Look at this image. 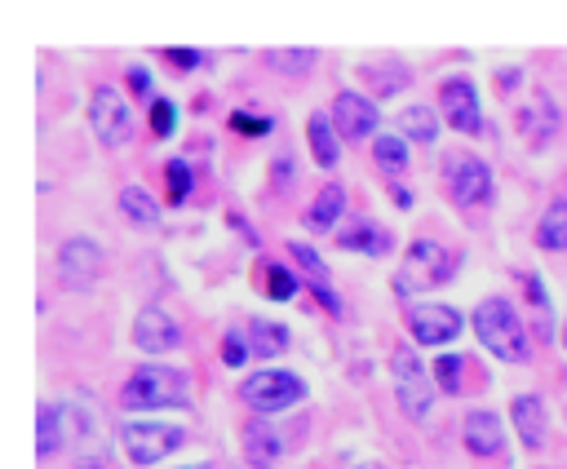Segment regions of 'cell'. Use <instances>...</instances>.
<instances>
[{"mask_svg": "<svg viewBox=\"0 0 567 469\" xmlns=\"http://www.w3.org/2000/svg\"><path fill=\"white\" fill-rule=\"evenodd\" d=\"M509 411H514V434H518V442H523L527 451H536V447L545 442V429H549V411H545L540 394H518V398L509 403Z\"/></svg>", "mask_w": 567, "mask_h": 469, "instance_id": "cell-15", "label": "cell"}, {"mask_svg": "<svg viewBox=\"0 0 567 469\" xmlns=\"http://www.w3.org/2000/svg\"><path fill=\"white\" fill-rule=\"evenodd\" d=\"M346 212V190L341 186H323L319 195H315V204L306 208V226L310 230H337V217Z\"/></svg>", "mask_w": 567, "mask_h": 469, "instance_id": "cell-22", "label": "cell"}, {"mask_svg": "<svg viewBox=\"0 0 567 469\" xmlns=\"http://www.w3.org/2000/svg\"><path fill=\"white\" fill-rule=\"evenodd\" d=\"M133 345L146 354H168L182 345V327L164 305H142L133 314Z\"/></svg>", "mask_w": 567, "mask_h": 469, "instance_id": "cell-13", "label": "cell"}, {"mask_svg": "<svg viewBox=\"0 0 567 469\" xmlns=\"http://www.w3.org/2000/svg\"><path fill=\"white\" fill-rule=\"evenodd\" d=\"M159 58H168L173 66H182V71H190V66H199L204 62V53L199 49H164Z\"/></svg>", "mask_w": 567, "mask_h": 469, "instance_id": "cell-35", "label": "cell"}, {"mask_svg": "<svg viewBox=\"0 0 567 469\" xmlns=\"http://www.w3.org/2000/svg\"><path fill=\"white\" fill-rule=\"evenodd\" d=\"M120 212H124L133 226H159V199H155L146 186H124V190H120Z\"/></svg>", "mask_w": 567, "mask_h": 469, "instance_id": "cell-23", "label": "cell"}, {"mask_svg": "<svg viewBox=\"0 0 567 469\" xmlns=\"http://www.w3.org/2000/svg\"><path fill=\"white\" fill-rule=\"evenodd\" d=\"M359 75H363V80H372L381 97H390V93H399V88L408 84V66H399L394 58H385V62H368V66H359Z\"/></svg>", "mask_w": 567, "mask_h": 469, "instance_id": "cell-26", "label": "cell"}, {"mask_svg": "<svg viewBox=\"0 0 567 469\" xmlns=\"http://www.w3.org/2000/svg\"><path fill=\"white\" fill-rule=\"evenodd\" d=\"M120 442H124V456L133 465H159L164 456H173L186 442V429L168 425V420H124Z\"/></svg>", "mask_w": 567, "mask_h": 469, "instance_id": "cell-4", "label": "cell"}, {"mask_svg": "<svg viewBox=\"0 0 567 469\" xmlns=\"http://www.w3.org/2000/svg\"><path fill=\"white\" fill-rule=\"evenodd\" d=\"M328 119H332L337 137H346V142H363V137L381 124V111H377V102H372L368 93H359V88H341V93L332 97Z\"/></svg>", "mask_w": 567, "mask_h": 469, "instance_id": "cell-10", "label": "cell"}, {"mask_svg": "<svg viewBox=\"0 0 567 469\" xmlns=\"http://www.w3.org/2000/svg\"><path fill=\"white\" fill-rule=\"evenodd\" d=\"M474 336L483 341L487 354H496L501 363H527L532 358V341H527V327L518 319V310L505 301V296H487L474 305Z\"/></svg>", "mask_w": 567, "mask_h": 469, "instance_id": "cell-1", "label": "cell"}, {"mask_svg": "<svg viewBox=\"0 0 567 469\" xmlns=\"http://www.w3.org/2000/svg\"><path fill=\"white\" fill-rule=\"evenodd\" d=\"M315 49H270L266 53V66H275V71H284V75H301V71H310L315 66Z\"/></svg>", "mask_w": 567, "mask_h": 469, "instance_id": "cell-28", "label": "cell"}, {"mask_svg": "<svg viewBox=\"0 0 567 469\" xmlns=\"http://www.w3.org/2000/svg\"><path fill=\"white\" fill-rule=\"evenodd\" d=\"M53 451H66V420H62V407L40 403L35 407V456H53Z\"/></svg>", "mask_w": 567, "mask_h": 469, "instance_id": "cell-19", "label": "cell"}, {"mask_svg": "<svg viewBox=\"0 0 567 469\" xmlns=\"http://www.w3.org/2000/svg\"><path fill=\"white\" fill-rule=\"evenodd\" d=\"M430 372H434V389L461 394V372H465V358H461V354H439Z\"/></svg>", "mask_w": 567, "mask_h": 469, "instance_id": "cell-29", "label": "cell"}, {"mask_svg": "<svg viewBox=\"0 0 567 469\" xmlns=\"http://www.w3.org/2000/svg\"><path fill=\"white\" fill-rule=\"evenodd\" d=\"M89 128H93V137H97L106 150H115V146L128 142V133H133V111H128V102H124V93H120L115 84H97V88H93V97H89Z\"/></svg>", "mask_w": 567, "mask_h": 469, "instance_id": "cell-6", "label": "cell"}, {"mask_svg": "<svg viewBox=\"0 0 567 469\" xmlns=\"http://www.w3.org/2000/svg\"><path fill=\"white\" fill-rule=\"evenodd\" d=\"M394 204L399 208H412V190H394Z\"/></svg>", "mask_w": 567, "mask_h": 469, "instance_id": "cell-38", "label": "cell"}, {"mask_svg": "<svg viewBox=\"0 0 567 469\" xmlns=\"http://www.w3.org/2000/svg\"><path fill=\"white\" fill-rule=\"evenodd\" d=\"M128 84H133L137 97H151V75H146L142 66H128Z\"/></svg>", "mask_w": 567, "mask_h": 469, "instance_id": "cell-37", "label": "cell"}, {"mask_svg": "<svg viewBox=\"0 0 567 469\" xmlns=\"http://www.w3.org/2000/svg\"><path fill=\"white\" fill-rule=\"evenodd\" d=\"M239 398H244L252 411L275 416V411H284V407H292V403L306 398V381H301L297 372H288V367H261V372L244 376Z\"/></svg>", "mask_w": 567, "mask_h": 469, "instance_id": "cell-3", "label": "cell"}, {"mask_svg": "<svg viewBox=\"0 0 567 469\" xmlns=\"http://www.w3.org/2000/svg\"><path fill=\"white\" fill-rule=\"evenodd\" d=\"M332 239H337V248H346V252H363V257H381V252H390V234H385L381 226H372V221H354L350 230H337Z\"/></svg>", "mask_w": 567, "mask_h": 469, "instance_id": "cell-20", "label": "cell"}, {"mask_svg": "<svg viewBox=\"0 0 567 469\" xmlns=\"http://www.w3.org/2000/svg\"><path fill=\"white\" fill-rule=\"evenodd\" d=\"M563 336H567V332H563Z\"/></svg>", "mask_w": 567, "mask_h": 469, "instance_id": "cell-39", "label": "cell"}, {"mask_svg": "<svg viewBox=\"0 0 567 469\" xmlns=\"http://www.w3.org/2000/svg\"><path fill=\"white\" fill-rule=\"evenodd\" d=\"M288 257L301 265V274H306V283H310V292L319 296V305H323L328 314H337L341 301H337V292H332V283H328V265H323V257H319L310 243H301V239H288Z\"/></svg>", "mask_w": 567, "mask_h": 469, "instance_id": "cell-14", "label": "cell"}, {"mask_svg": "<svg viewBox=\"0 0 567 469\" xmlns=\"http://www.w3.org/2000/svg\"><path fill=\"white\" fill-rule=\"evenodd\" d=\"M244 456H248L257 469L275 465V460L284 456V434H275V429L266 425V416H261V420H248V425H244Z\"/></svg>", "mask_w": 567, "mask_h": 469, "instance_id": "cell-17", "label": "cell"}, {"mask_svg": "<svg viewBox=\"0 0 567 469\" xmlns=\"http://www.w3.org/2000/svg\"><path fill=\"white\" fill-rule=\"evenodd\" d=\"M399 128H403V142H434L439 137V115L430 106L412 102V106L399 111Z\"/></svg>", "mask_w": 567, "mask_h": 469, "instance_id": "cell-24", "label": "cell"}, {"mask_svg": "<svg viewBox=\"0 0 567 469\" xmlns=\"http://www.w3.org/2000/svg\"><path fill=\"white\" fill-rule=\"evenodd\" d=\"M443 181H447V195L461 208H474V204L492 199V168L478 155H452L447 168H443Z\"/></svg>", "mask_w": 567, "mask_h": 469, "instance_id": "cell-9", "label": "cell"}, {"mask_svg": "<svg viewBox=\"0 0 567 469\" xmlns=\"http://www.w3.org/2000/svg\"><path fill=\"white\" fill-rule=\"evenodd\" d=\"M164 177H168V204H182V199L190 195V181H195L190 164H186V159H168V164H164Z\"/></svg>", "mask_w": 567, "mask_h": 469, "instance_id": "cell-30", "label": "cell"}, {"mask_svg": "<svg viewBox=\"0 0 567 469\" xmlns=\"http://www.w3.org/2000/svg\"><path fill=\"white\" fill-rule=\"evenodd\" d=\"M439 102H443V119H447L456 133L474 137V133L483 128V111H478V84H474V80H465V75L443 80V84H439Z\"/></svg>", "mask_w": 567, "mask_h": 469, "instance_id": "cell-12", "label": "cell"}, {"mask_svg": "<svg viewBox=\"0 0 567 469\" xmlns=\"http://www.w3.org/2000/svg\"><path fill=\"white\" fill-rule=\"evenodd\" d=\"M97 274H102V248L89 234L62 239V248H58V283L66 292H89Z\"/></svg>", "mask_w": 567, "mask_h": 469, "instance_id": "cell-8", "label": "cell"}, {"mask_svg": "<svg viewBox=\"0 0 567 469\" xmlns=\"http://www.w3.org/2000/svg\"><path fill=\"white\" fill-rule=\"evenodd\" d=\"M447 265H452V252L439 239H416L394 274V292H430L452 274Z\"/></svg>", "mask_w": 567, "mask_h": 469, "instance_id": "cell-5", "label": "cell"}, {"mask_svg": "<svg viewBox=\"0 0 567 469\" xmlns=\"http://www.w3.org/2000/svg\"><path fill=\"white\" fill-rule=\"evenodd\" d=\"M461 434H465V447H470L474 456H496V451L505 447V425H501V416L487 411V407L470 411L465 425H461Z\"/></svg>", "mask_w": 567, "mask_h": 469, "instance_id": "cell-16", "label": "cell"}, {"mask_svg": "<svg viewBox=\"0 0 567 469\" xmlns=\"http://www.w3.org/2000/svg\"><path fill=\"white\" fill-rule=\"evenodd\" d=\"M248 350H252V345H248V341H244L235 327L221 336V363H226V367H239V363L248 358Z\"/></svg>", "mask_w": 567, "mask_h": 469, "instance_id": "cell-34", "label": "cell"}, {"mask_svg": "<svg viewBox=\"0 0 567 469\" xmlns=\"http://www.w3.org/2000/svg\"><path fill=\"white\" fill-rule=\"evenodd\" d=\"M230 128L244 137H261L270 133V115H248V111H230Z\"/></svg>", "mask_w": 567, "mask_h": 469, "instance_id": "cell-33", "label": "cell"}, {"mask_svg": "<svg viewBox=\"0 0 567 469\" xmlns=\"http://www.w3.org/2000/svg\"><path fill=\"white\" fill-rule=\"evenodd\" d=\"M306 142H310V155H315L319 168H332V164L341 159V137H337L328 111H315V115L306 119Z\"/></svg>", "mask_w": 567, "mask_h": 469, "instance_id": "cell-18", "label": "cell"}, {"mask_svg": "<svg viewBox=\"0 0 567 469\" xmlns=\"http://www.w3.org/2000/svg\"><path fill=\"white\" fill-rule=\"evenodd\" d=\"M173 128H177V106L168 97L151 102V133L155 137H173Z\"/></svg>", "mask_w": 567, "mask_h": 469, "instance_id": "cell-32", "label": "cell"}, {"mask_svg": "<svg viewBox=\"0 0 567 469\" xmlns=\"http://www.w3.org/2000/svg\"><path fill=\"white\" fill-rule=\"evenodd\" d=\"M536 243L545 252H567V199H549L536 221Z\"/></svg>", "mask_w": 567, "mask_h": 469, "instance_id": "cell-21", "label": "cell"}, {"mask_svg": "<svg viewBox=\"0 0 567 469\" xmlns=\"http://www.w3.org/2000/svg\"><path fill=\"white\" fill-rule=\"evenodd\" d=\"M408 332H412L416 345H447V341L461 336V310L439 305V301L408 305Z\"/></svg>", "mask_w": 567, "mask_h": 469, "instance_id": "cell-11", "label": "cell"}, {"mask_svg": "<svg viewBox=\"0 0 567 469\" xmlns=\"http://www.w3.org/2000/svg\"><path fill=\"white\" fill-rule=\"evenodd\" d=\"M292 292H297V274L270 261V265H266V296H270V301H288Z\"/></svg>", "mask_w": 567, "mask_h": 469, "instance_id": "cell-31", "label": "cell"}, {"mask_svg": "<svg viewBox=\"0 0 567 469\" xmlns=\"http://www.w3.org/2000/svg\"><path fill=\"white\" fill-rule=\"evenodd\" d=\"M120 403L128 411H155V407H186L190 403V376L182 367H164V363H142L128 372Z\"/></svg>", "mask_w": 567, "mask_h": 469, "instance_id": "cell-2", "label": "cell"}, {"mask_svg": "<svg viewBox=\"0 0 567 469\" xmlns=\"http://www.w3.org/2000/svg\"><path fill=\"white\" fill-rule=\"evenodd\" d=\"M390 367H394V398H399V407H403L412 420H421V416L430 411V403H434V381L425 376L421 358H416L408 345H399V350L390 354Z\"/></svg>", "mask_w": 567, "mask_h": 469, "instance_id": "cell-7", "label": "cell"}, {"mask_svg": "<svg viewBox=\"0 0 567 469\" xmlns=\"http://www.w3.org/2000/svg\"><path fill=\"white\" fill-rule=\"evenodd\" d=\"M372 159H377V168H381L385 177H394V173H403V168L412 164V159H408V142L394 137V133L372 137Z\"/></svg>", "mask_w": 567, "mask_h": 469, "instance_id": "cell-25", "label": "cell"}, {"mask_svg": "<svg viewBox=\"0 0 567 469\" xmlns=\"http://www.w3.org/2000/svg\"><path fill=\"white\" fill-rule=\"evenodd\" d=\"M248 332H252V350H257V354H266V358H275V354H284V350H288V327H284V323L252 319V323H248Z\"/></svg>", "mask_w": 567, "mask_h": 469, "instance_id": "cell-27", "label": "cell"}, {"mask_svg": "<svg viewBox=\"0 0 567 469\" xmlns=\"http://www.w3.org/2000/svg\"><path fill=\"white\" fill-rule=\"evenodd\" d=\"M523 288H527V301H532L536 310H549V296H545V283H540V279H536L532 270L523 274Z\"/></svg>", "mask_w": 567, "mask_h": 469, "instance_id": "cell-36", "label": "cell"}]
</instances>
